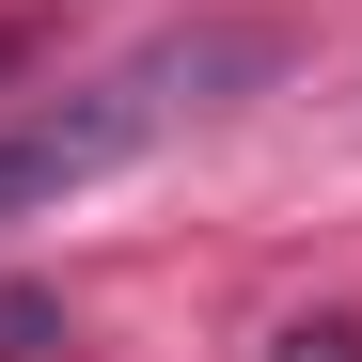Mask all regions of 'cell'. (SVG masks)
Here are the masks:
<instances>
[{"mask_svg": "<svg viewBox=\"0 0 362 362\" xmlns=\"http://www.w3.org/2000/svg\"><path fill=\"white\" fill-rule=\"evenodd\" d=\"M252 47H158V64L127 79H79V95H47V110H0V221H47V205H79L95 173H127L173 110H205V79H236Z\"/></svg>", "mask_w": 362, "mask_h": 362, "instance_id": "obj_1", "label": "cell"}, {"mask_svg": "<svg viewBox=\"0 0 362 362\" xmlns=\"http://www.w3.org/2000/svg\"><path fill=\"white\" fill-rule=\"evenodd\" d=\"M284 362H346V331H284Z\"/></svg>", "mask_w": 362, "mask_h": 362, "instance_id": "obj_2", "label": "cell"}]
</instances>
